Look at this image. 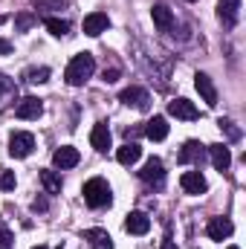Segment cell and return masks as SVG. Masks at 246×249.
Instances as JSON below:
<instances>
[{"mask_svg":"<svg viewBox=\"0 0 246 249\" xmlns=\"http://www.w3.org/2000/svg\"><path fill=\"white\" fill-rule=\"evenodd\" d=\"M93 72H96V58H93L90 53H78L72 61L67 64L64 78H67L70 87H81L87 78H93Z\"/></svg>","mask_w":246,"mask_h":249,"instance_id":"obj_1","label":"cell"},{"mask_svg":"<svg viewBox=\"0 0 246 249\" xmlns=\"http://www.w3.org/2000/svg\"><path fill=\"white\" fill-rule=\"evenodd\" d=\"M81 194H84V203H87L90 209H105V206L113 203V191L107 186V180H102V177L87 180L84 188H81Z\"/></svg>","mask_w":246,"mask_h":249,"instance_id":"obj_2","label":"cell"},{"mask_svg":"<svg viewBox=\"0 0 246 249\" xmlns=\"http://www.w3.org/2000/svg\"><path fill=\"white\" fill-rule=\"evenodd\" d=\"M32 148H35V136H32V133L15 130V133L9 136V154H12L15 160H26V157L32 154Z\"/></svg>","mask_w":246,"mask_h":249,"instance_id":"obj_3","label":"cell"},{"mask_svg":"<svg viewBox=\"0 0 246 249\" xmlns=\"http://www.w3.org/2000/svg\"><path fill=\"white\" fill-rule=\"evenodd\" d=\"M139 177H142V183H148V186L162 188V183H165V165H162V160H159V157H151V160L142 165Z\"/></svg>","mask_w":246,"mask_h":249,"instance_id":"obj_4","label":"cell"},{"mask_svg":"<svg viewBox=\"0 0 246 249\" xmlns=\"http://www.w3.org/2000/svg\"><path fill=\"white\" fill-rule=\"evenodd\" d=\"M119 102H124L127 107H136V110H148L151 107V96L142 87H124L119 93Z\"/></svg>","mask_w":246,"mask_h":249,"instance_id":"obj_5","label":"cell"},{"mask_svg":"<svg viewBox=\"0 0 246 249\" xmlns=\"http://www.w3.org/2000/svg\"><path fill=\"white\" fill-rule=\"evenodd\" d=\"M194 87H197L200 99H203L209 107H217V87H214V81H211L206 72H197V75H194Z\"/></svg>","mask_w":246,"mask_h":249,"instance_id":"obj_6","label":"cell"},{"mask_svg":"<svg viewBox=\"0 0 246 249\" xmlns=\"http://www.w3.org/2000/svg\"><path fill=\"white\" fill-rule=\"evenodd\" d=\"M107 26H110V18H107L105 12H93V15H87L84 23H81L84 35H90V38H99L102 32H107Z\"/></svg>","mask_w":246,"mask_h":249,"instance_id":"obj_7","label":"cell"},{"mask_svg":"<svg viewBox=\"0 0 246 249\" xmlns=\"http://www.w3.org/2000/svg\"><path fill=\"white\" fill-rule=\"evenodd\" d=\"M41 113H44V105H41L38 96H26V99H20L18 107H15V116H18V119H38Z\"/></svg>","mask_w":246,"mask_h":249,"instance_id":"obj_8","label":"cell"},{"mask_svg":"<svg viewBox=\"0 0 246 249\" xmlns=\"http://www.w3.org/2000/svg\"><path fill=\"white\" fill-rule=\"evenodd\" d=\"M110 142H113V136H110L107 122H96L93 124V130H90V145H93L99 154H105V151L110 148Z\"/></svg>","mask_w":246,"mask_h":249,"instance_id":"obj_9","label":"cell"},{"mask_svg":"<svg viewBox=\"0 0 246 249\" xmlns=\"http://www.w3.org/2000/svg\"><path fill=\"white\" fill-rule=\"evenodd\" d=\"M148 229H151V217L145 212H130L124 217V232L127 235H148Z\"/></svg>","mask_w":246,"mask_h":249,"instance_id":"obj_10","label":"cell"},{"mask_svg":"<svg viewBox=\"0 0 246 249\" xmlns=\"http://www.w3.org/2000/svg\"><path fill=\"white\" fill-rule=\"evenodd\" d=\"M232 232H235V226H232L229 217H211L209 226H206V235H209L211 241H226Z\"/></svg>","mask_w":246,"mask_h":249,"instance_id":"obj_11","label":"cell"},{"mask_svg":"<svg viewBox=\"0 0 246 249\" xmlns=\"http://www.w3.org/2000/svg\"><path fill=\"white\" fill-rule=\"evenodd\" d=\"M203 157H206V145H200L197 139H188L183 148H180V154H177V160H180L183 165H191V162H203Z\"/></svg>","mask_w":246,"mask_h":249,"instance_id":"obj_12","label":"cell"},{"mask_svg":"<svg viewBox=\"0 0 246 249\" xmlns=\"http://www.w3.org/2000/svg\"><path fill=\"white\" fill-rule=\"evenodd\" d=\"M78 160H81V154H78V148H72V145H64V148H58L55 154H53V165L55 168H75L78 165Z\"/></svg>","mask_w":246,"mask_h":249,"instance_id":"obj_13","label":"cell"},{"mask_svg":"<svg viewBox=\"0 0 246 249\" xmlns=\"http://www.w3.org/2000/svg\"><path fill=\"white\" fill-rule=\"evenodd\" d=\"M151 18H154V26H157L159 32H168V29L174 26V12H171L165 3H154V6H151Z\"/></svg>","mask_w":246,"mask_h":249,"instance_id":"obj_14","label":"cell"},{"mask_svg":"<svg viewBox=\"0 0 246 249\" xmlns=\"http://www.w3.org/2000/svg\"><path fill=\"white\" fill-rule=\"evenodd\" d=\"M238 12H241V0H217V18L223 20V26H235L238 23Z\"/></svg>","mask_w":246,"mask_h":249,"instance_id":"obj_15","label":"cell"},{"mask_svg":"<svg viewBox=\"0 0 246 249\" xmlns=\"http://www.w3.org/2000/svg\"><path fill=\"white\" fill-rule=\"evenodd\" d=\"M168 113L177 116V119H185V122H194V119L200 116V110H197L188 99H174V102H168Z\"/></svg>","mask_w":246,"mask_h":249,"instance_id":"obj_16","label":"cell"},{"mask_svg":"<svg viewBox=\"0 0 246 249\" xmlns=\"http://www.w3.org/2000/svg\"><path fill=\"white\" fill-rule=\"evenodd\" d=\"M180 186H183L185 194H206L209 183H206V177L200 171H185L183 177H180Z\"/></svg>","mask_w":246,"mask_h":249,"instance_id":"obj_17","label":"cell"},{"mask_svg":"<svg viewBox=\"0 0 246 249\" xmlns=\"http://www.w3.org/2000/svg\"><path fill=\"white\" fill-rule=\"evenodd\" d=\"M206 151H209L211 165H214L217 171H226V168L232 165V154H229V148H226V145H220V142H217V145H209Z\"/></svg>","mask_w":246,"mask_h":249,"instance_id":"obj_18","label":"cell"},{"mask_svg":"<svg viewBox=\"0 0 246 249\" xmlns=\"http://www.w3.org/2000/svg\"><path fill=\"white\" fill-rule=\"evenodd\" d=\"M145 136H148L151 142H162V139L168 136V122H165V116H154L151 122L145 124Z\"/></svg>","mask_w":246,"mask_h":249,"instance_id":"obj_19","label":"cell"},{"mask_svg":"<svg viewBox=\"0 0 246 249\" xmlns=\"http://www.w3.org/2000/svg\"><path fill=\"white\" fill-rule=\"evenodd\" d=\"M139 157H142V148H139L136 142H124L122 148L116 151L119 165H133V162H139Z\"/></svg>","mask_w":246,"mask_h":249,"instance_id":"obj_20","label":"cell"},{"mask_svg":"<svg viewBox=\"0 0 246 249\" xmlns=\"http://www.w3.org/2000/svg\"><path fill=\"white\" fill-rule=\"evenodd\" d=\"M84 241H90L93 249H113V238L105 229H87L84 232Z\"/></svg>","mask_w":246,"mask_h":249,"instance_id":"obj_21","label":"cell"},{"mask_svg":"<svg viewBox=\"0 0 246 249\" xmlns=\"http://www.w3.org/2000/svg\"><path fill=\"white\" fill-rule=\"evenodd\" d=\"M6 102H18V87H15L12 78H6V75L0 72V107H3Z\"/></svg>","mask_w":246,"mask_h":249,"instance_id":"obj_22","label":"cell"},{"mask_svg":"<svg viewBox=\"0 0 246 249\" xmlns=\"http://www.w3.org/2000/svg\"><path fill=\"white\" fill-rule=\"evenodd\" d=\"M23 81H29V84L50 81V67H29V70H23Z\"/></svg>","mask_w":246,"mask_h":249,"instance_id":"obj_23","label":"cell"},{"mask_svg":"<svg viewBox=\"0 0 246 249\" xmlns=\"http://www.w3.org/2000/svg\"><path fill=\"white\" fill-rule=\"evenodd\" d=\"M41 186L47 188V194H61V177L55 171H41Z\"/></svg>","mask_w":246,"mask_h":249,"instance_id":"obj_24","label":"cell"},{"mask_svg":"<svg viewBox=\"0 0 246 249\" xmlns=\"http://www.w3.org/2000/svg\"><path fill=\"white\" fill-rule=\"evenodd\" d=\"M44 26H47L55 38H64V35L70 32V23H67V20H61V18H44Z\"/></svg>","mask_w":246,"mask_h":249,"instance_id":"obj_25","label":"cell"},{"mask_svg":"<svg viewBox=\"0 0 246 249\" xmlns=\"http://www.w3.org/2000/svg\"><path fill=\"white\" fill-rule=\"evenodd\" d=\"M35 20H38V18H35V15H32V12H20V15H18V18H15V26H18V29H20V32H26V29H29V26H32V23H35Z\"/></svg>","mask_w":246,"mask_h":249,"instance_id":"obj_26","label":"cell"},{"mask_svg":"<svg viewBox=\"0 0 246 249\" xmlns=\"http://www.w3.org/2000/svg\"><path fill=\"white\" fill-rule=\"evenodd\" d=\"M15 238H12V232H9V226L0 220V249H12L15 244H12Z\"/></svg>","mask_w":246,"mask_h":249,"instance_id":"obj_27","label":"cell"},{"mask_svg":"<svg viewBox=\"0 0 246 249\" xmlns=\"http://www.w3.org/2000/svg\"><path fill=\"white\" fill-rule=\"evenodd\" d=\"M15 183H18V180H15V171H3V174H0V188H3V191H12Z\"/></svg>","mask_w":246,"mask_h":249,"instance_id":"obj_28","label":"cell"},{"mask_svg":"<svg viewBox=\"0 0 246 249\" xmlns=\"http://www.w3.org/2000/svg\"><path fill=\"white\" fill-rule=\"evenodd\" d=\"M220 130H226V133H229V139H241V130H238V127H235V122H229V119H220Z\"/></svg>","mask_w":246,"mask_h":249,"instance_id":"obj_29","label":"cell"},{"mask_svg":"<svg viewBox=\"0 0 246 249\" xmlns=\"http://www.w3.org/2000/svg\"><path fill=\"white\" fill-rule=\"evenodd\" d=\"M35 9H64L61 0H35Z\"/></svg>","mask_w":246,"mask_h":249,"instance_id":"obj_30","label":"cell"},{"mask_svg":"<svg viewBox=\"0 0 246 249\" xmlns=\"http://www.w3.org/2000/svg\"><path fill=\"white\" fill-rule=\"evenodd\" d=\"M47 209H50L47 197H35V200H32V212H47Z\"/></svg>","mask_w":246,"mask_h":249,"instance_id":"obj_31","label":"cell"},{"mask_svg":"<svg viewBox=\"0 0 246 249\" xmlns=\"http://www.w3.org/2000/svg\"><path fill=\"white\" fill-rule=\"evenodd\" d=\"M116 78H119V70H116V67H113V70H105V81H107V84L116 81Z\"/></svg>","mask_w":246,"mask_h":249,"instance_id":"obj_32","label":"cell"},{"mask_svg":"<svg viewBox=\"0 0 246 249\" xmlns=\"http://www.w3.org/2000/svg\"><path fill=\"white\" fill-rule=\"evenodd\" d=\"M9 53H12V44L6 38H0V55H9Z\"/></svg>","mask_w":246,"mask_h":249,"instance_id":"obj_33","label":"cell"},{"mask_svg":"<svg viewBox=\"0 0 246 249\" xmlns=\"http://www.w3.org/2000/svg\"><path fill=\"white\" fill-rule=\"evenodd\" d=\"M162 249H177V244H174L171 238H165V241H162Z\"/></svg>","mask_w":246,"mask_h":249,"instance_id":"obj_34","label":"cell"},{"mask_svg":"<svg viewBox=\"0 0 246 249\" xmlns=\"http://www.w3.org/2000/svg\"><path fill=\"white\" fill-rule=\"evenodd\" d=\"M32 249H50V247H44V244H41V247H32Z\"/></svg>","mask_w":246,"mask_h":249,"instance_id":"obj_35","label":"cell"},{"mask_svg":"<svg viewBox=\"0 0 246 249\" xmlns=\"http://www.w3.org/2000/svg\"><path fill=\"white\" fill-rule=\"evenodd\" d=\"M226 249H241V247H226Z\"/></svg>","mask_w":246,"mask_h":249,"instance_id":"obj_36","label":"cell"},{"mask_svg":"<svg viewBox=\"0 0 246 249\" xmlns=\"http://www.w3.org/2000/svg\"><path fill=\"white\" fill-rule=\"evenodd\" d=\"M58 249H61V247H58Z\"/></svg>","mask_w":246,"mask_h":249,"instance_id":"obj_37","label":"cell"}]
</instances>
